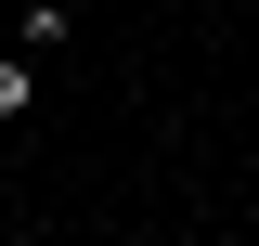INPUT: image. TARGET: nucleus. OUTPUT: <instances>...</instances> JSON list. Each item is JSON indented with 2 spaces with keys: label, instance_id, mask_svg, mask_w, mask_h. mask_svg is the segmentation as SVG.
Segmentation results:
<instances>
[{
  "label": "nucleus",
  "instance_id": "nucleus-1",
  "mask_svg": "<svg viewBox=\"0 0 259 246\" xmlns=\"http://www.w3.org/2000/svg\"><path fill=\"white\" fill-rule=\"evenodd\" d=\"M26 117H39V65H26V52H0V130H26Z\"/></svg>",
  "mask_w": 259,
  "mask_h": 246
}]
</instances>
